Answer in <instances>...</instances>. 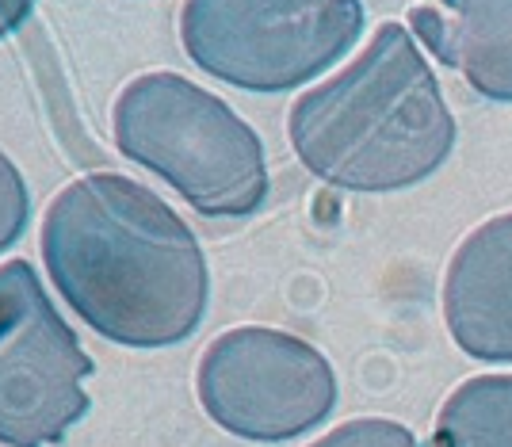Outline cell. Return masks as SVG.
<instances>
[{
    "mask_svg": "<svg viewBox=\"0 0 512 447\" xmlns=\"http://www.w3.org/2000/svg\"><path fill=\"white\" fill-rule=\"evenodd\" d=\"M356 0H192L180 8V39L199 69L245 92H287L344 58L360 39Z\"/></svg>",
    "mask_w": 512,
    "mask_h": 447,
    "instance_id": "277c9868",
    "label": "cell"
},
{
    "mask_svg": "<svg viewBox=\"0 0 512 447\" xmlns=\"http://www.w3.org/2000/svg\"><path fill=\"white\" fill-rule=\"evenodd\" d=\"M409 27L444 65L497 104H512V0H444L417 4Z\"/></svg>",
    "mask_w": 512,
    "mask_h": 447,
    "instance_id": "ba28073f",
    "label": "cell"
},
{
    "mask_svg": "<svg viewBox=\"0 0 512 447\" xmlns=\"http://www.w3.org/2000/svg\"><path fill=\"white\" fill-rule=\"evenodd\" d=\"M432 447H512V375H478L455 386Z\"/></svg>",
    "mask_w": 512,
    "mask_h": 447,
    "instance_id": "9c48e42d",
    "label": "cell"
},
{
    "mask_svg": "<svg viewBox=\"0 0 512 447\" xmlns=\"http://www.w3.org/2000/svg\"><path fill=\"white\" fill-rule=\"evenodd\" d=\"M291 146L344 192H398L428 180L455 146L440 81L402 23H383L356 62L291 107Z\"/></svg>",
    "mask_w": 512,
    "mask_h": 447,
    "instance_id": "7a4b0ae2",
    "label": "cell"
},
{
    "mask_svg": "<svg viewBox=\"0 0 512 447\" xmlns=\"http://www.w3.org/2000/svg\"><path fill=\"white\" fill-rule=\"evenodd\" d=\"M199 402L214 425L256 444H283L321 425L337 405V375L295 333L241 325L199 360Z\"/></svg>",
    "mask_w": 512,
    "mask_h": 447,
    "instance_id": "5b68a950",
    "label": "cell"
},
{
    "mask_svg": "<svg viewBox=\"0 0 512 447\" xmlns=\"http://www.w3.org/2000/svg\"><path fill=\"white\" fill-rule=\"evenodd\" d=\"M310 447H417L413 432L398 421H386V417H360V421H348V425L333 428L329 436H321L318 444Z\"/></svg>",
    "mask_w": 512,
    "mask_h": 447,
    "instance_id": "30bf717a",
    "label": "cell"
},
{
    "mask_svg": "<svg viewBox=\"0 0 512 447\" xmlns=\"http://www.w3.org/2000/svg\"><path fill=\"white\" fill-rule=\"evenodd\" d=\"M0 329L4 447L62 444L69 428L81 425L88 413L81 383L96 371V363L81 352L77 333L54 310L27 260H8L0 268Z\"/></svg>",
    "mask_w": 512,
    "mask_h": 447,
    "instance_id": "8992f818",
    "label": "cell"
},
{
    "mask_svg": "<svg viewBox=\"0 0 512 447\" xmlns=\"http://www.w3.org/2000/svg\"><path fill=\"white\" fill-rule=\"evenodd\" d=\"M43 260L65 302L115 344H180L207 314L211 279L192 226L119 172L58 192L43 218Z\"/></svg>",
    "mask_w": 512,
    "mask_h": 447,
    "instance_id": "6da1fadb",
    "label": "cell"
},
{
    "mask_svg": "<svg viewBox=\"0 0 512 447\" xmlns=\"http://www.w3.org/2000/svg\"><path fill=\"white\" fill-rule=\"evenodd\" d=\"M451 341L482 363H512V214L482 222L444 279Z\"/></svg>",
    "mask_w": 512,
    "mask_h": 447,
    "instance_id": "52a82bcc",
    "label": "cell"
},
{
    "mask_svg": "<svg viewBox=\"0 0 512 447\" xmlns=\"http://www.w3.org/2000/svg\"><path fill=\"white\" fill-rule=\"evenodd\" d=\"M115 146L207 218H249L268 199L256 130L180 73H142L115 100Z\"/></svg>",
    "mask_w": 512,
    "mask_h": 447,
    "instance_id": "3957f363",
    "label": "cell"
}]
</instances>
